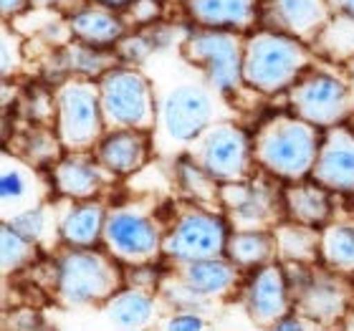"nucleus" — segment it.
Wrapping results in <instances>:
<instances>
[{
  "mask_svg": "<svg viewBox=\"0 0 354 331\" xmlns=\"http://www.w3.org/2000/svg\"><path fill=\"white\" fill-rule=\"evenodd\" d=\"M322 140V126L296 117L294 111L273 114L253 137V157L256 164H261L273 177L299 182L311 177Z\"/></svg>",
  "mask_w": 354,
  "mask_h": 331,
  "instance_id": "f257e3e1",
  "label": "nucleus"
},
{
  "mask_svg": "<svg viewBox=\"0 0 354 331\" xmlns=\"http://www.w3.org/2000/svg\"><path fill=\"white\" fill-rule=\"evenodd\" d=\"M314 64L309 44L279 30H259L245 36L243 82L251 91L263 96L283 94L299 82L304 71Z\"/></svg>",
  "mask_w": 354,
  "mask_h": 331,
  "instance_id": "f03ea898",
  "label": "nucleus"
},
{
  "mask_svg": "<svg viewBox=\"0 0 354 331\" xmlns=\"http://www.w3.org/2000/svg\"><path fill=\"white\" fill-rule=\"evenodd\" d=\"M117 263L94 248H68L56 261V294L66 306L109 301L124 283Z\"/></svg>",
  "mask_w": 354,
  "mask_h": 331,
  "instance_id": "7ed1b4c3",
  "label": "nucleus"
},
{
  "mask_svg": "<svg viewBox=\"0 0 354 331\" xmlns=\"http://www.w3.org/2000/svg\"><path fill=\"white\" fill-rule=\"evenodd\" d=\"M243 48L245 36L238 30L198 26L185 36L183 56L203 68L210 88L223 96H241L248 88L243 82Z\"/></svg>",
  "mask_w": 354,
  "mask_h": 331,
  "instance_id": "20e7f679",
  "label": "nucleus"
},
{
  "mask_svg": "<svg viewBox=\"0 0 354 331\" xmlns=\"http://www.w3.org/2000/svg\"><path fill=\"white\" fill-rule=\"evenodd\" d=\"M286 94L288 109L322 129L344 124L354 114V84L329 71H304Z\"/></svg>",
  "mask_w": 354,
  "mask_h": 331,
  "instance_id": "39448f33",
  "label": "nucleus"
},
{
  "mask_svg": "<svg viewBox=\"0 0 354 331\" xmlns=\"http://www.w3.org/2000/svg\"><path fill=\"white\" fill-rule=\"evenodd\" d=\"M99 82L104 122L117 129H145L152 132L157 124L152 86L134 68H111Z\"/></svg>",
  "mask_w": 354,
  "mask_h": 331,
  "instance_id": "423d86ee",
  "label": "nucleus"
},
{
  "mask_svg": "<svg viewBox=\"0 0 354 331\" xmlns=\"http://www.w3.org/2000/svg\"><path fill=\"white\" fill-rule=\"evenodd\" d=\"M104 111L99 99V82L68 79L56 91V134L66 149L82 152L102 140Z\"/></svg>",
  "mask_w": 354,
  "mask_h": 331,
  "instance_id": "0eeeda50",
  "label": "nucleus"
},
{
  "mask_svg": "<svg viewBox=\"0 0 354 331\" xmlns=\"http://www.w3.org/2000/svg\"><path fill=\"white\" fill-rule=\"evenodd\" d=\"M190 157L221 185L248 180L253 162H256L253 140L241 126L230 124V122H218V124L207 126L205 132L192 142Z\"/></svg>",
  "mask_w": 354,
  "mask_h": 331,
  "instance_id": "6e6552de",
  "label": "nucleus"
},
{
  "mask_svg": "<svg viewBox=\"0 0 354 331\" xmlns=\"http://www.w3.org/2000/svg\"><path fill=\"white\" fill-rule=\"evenodd\" d=\"M228 223L221 215L207 213L203 207H185L183 215L165 233L162 256L175 261H203L221 258L228 250Z\"/></svg>",
  "mask_w": 354,
  "mask_h": 331,
  "instance_id": "1a4fd4ad",
  "label": "nucleus"
},
{
  "mask_svg": "<svg viewBox=\"0 0 354 331\" xmlns=\"http://www.w3.org/2000/svg\"><path fill=\"white\" fill-rule=\"evenodd\" d=\"M165 233L155 218L137 210H111L104 225V243L122 263L147 265L162 253Z\"/></svg>",
  "mask_w": 354,
  "mask_h": 331,
  "instance_id": "9d476101",
  "label": "nucleus"
},
{
  "mask_svg": "<svg viewBox=\"0 0 354 331\" xmlns=\"http://www.w3.org/2000/svg\"><path fill=\"white\" fill-rule=\"evenodd\" d=\"M213 122V99L200 84H180L162 99L157 124L175 144H190Z\"/></svg>",
  "mask_w": 354,
  "mask_h": 331,
  "instance_id": "9b49d317",
  "label": "nucleus"
},
{
  "mask_svg": "<svg viewBox=\"0 0 354 331\" xmlns=\"http://www.w3.org/2000/svg\"><path fill=\"white\" fill-rule=\"evenodd\" d=\"M221 200L228 207L233 225L238 230H266L279 225V213H286L283 192L281 198L263 182H225L221 185Z\"/></svg>",
  "mask_w": 354,
  "mask_h": 331,
  "instance_id": "f8f14e48",
  "label": "nucleus"
},
{
  "mask_svg": "<svg viewBox=\"0 0 354 331\" xmlns=\"http://www.w3.org/2000/svg\"><path fill=\"white\" fill-rule=\"evenodd\" d=\"M332 15L334 8L329 0H263L261 6V23L309 46H314Z\"/></svg>",
  "mask_w": 354,
  "mask_h": 331,
  "instance_id": "ddd939ff",
  "label": "nucleus"
},
{
  "mask_svg": "<svg viewBox=\"0 0 354 331\" xmlns=\"http://www.w3.org/2000/svg\"><path fill=\"white\" fill-rule=\"evenodd\" d=\"M48 195L46 177L38 175L36 164L18 155L3 152L0 160V210L3 220H13L15 215L26 213L30 207L44 205Z\"/></svg>",
  "mask_w": 354,
  "mask_h": 331,
  "instance_id": "4468645a",
  "label": "nucleus"
},
{
  "mask_svg": "<svg viewBox=\"0 0 354 331\" xmlns=\"http://www.w3.org/2000/svg\"><path fill=\"white\" fill-rule=\"evenodd\" d=\"M311 180L324 185L326 190L354 195V129L337 124L324 132Z\"/></svg>",
  "mask_w": 354,
  "mask_h": 331,
  "instance_id": "2eb2a0df",
  "label": "nucleus"
},
{
  "mask_svg": "<svg viewBox=\"0 0 354 331\" xmlns=\"http://www.w3.org/2000/svg\"><path fill=\"white\" fill-rule=\"evenodd\" d=\"M245 306L248 314L259 326H271L276 329L281 319L291 314V288H288V278L283 265L279 263H266L261 265L256 276L248 283L245 291Z\"/></svg>",
  "mask_w": 354,
  "mask_h": 331,
  "instance_id": "dca6fc26",
  "label": "nucleus"
},
{
  "mask_svg": "<svg viewBox=\"0 0 354 331\" xmlns=\"http://www.w3.org/2000/svg\"><path fill=\"white\" fill-rule=\"evenodd\" d=\"M109 177H114L99 160H86L82 155L61 157L53 164L51 172V190H56L61 198L76 200H94L102 195Z\"/></svg>",
  "mask_w": 354,
  "mask_h": 331,
  "instance_id": "f3484780",
  "label": "nucleus"
},
{
  "mask_svg": "<svg viewBox=\"0 0 354 331\" xmlns=\"http://www.w3.org/2000/svg\"><path fill=\"white\" fill-rule=\"evenodd\" d=\"M185 10L195 26L251 33L261 21L259 0H185Z\"/></svg>",
  "mask_w": 354,
  "mask_h": 331,
  "instance_id": "a211bd4d",
  "label": "nucleus"
},
{
  "mask_svg": "<svg viewBox=\"0 0 354 331\" xmlns=\"http://www.w3.org/2000/svg\"><path fill=\"white\" fill-rule=\"evenodd\" d=\"M149 144H152V140L145 129H117L99 142L96 160L109 169L111 175H134L147 164Z\"/></svg>",
  "mask_w": 354,
  "mask_h": 331,
  "instance_id": "6ab92c4d",
  "label": "nucleus"
},
{
  "mask_svg": "<svg viewBox=\"0 0 354 331\" xmlns=\"http://www.w3.org/2000/svg\"><path fill=\"white\" fill-rule=\"evenodd\" d=\"M352 299L337 278L326 276H311L299 291H296V311L314 321H337L347 316Z\"/></svg>",
  "mask_w": 354,
  "mask_h": 331,
  "instance_id": "aec40b11",
  "label": "nucleus"
},
{
  "mask_svg": "<svg viewBox=\"0 0 354 331\" xmlns=\"http://www.w3.org/2000/svg\"><path fill=\"white\" fill-rule=\"evenodd\" d=\"M68 30H71V36H74L76 41L96 46V48L117 46L127 33L124 21L114 13V8L99 6V3L76 10V13L68 18Z\"/></svg>",
  "mask_w": 354,
  "mask_h": 331,
  "instance_id": "412c9836",
  "label": "nucleus"
},
{
  "mask_svg": "<svg viewBox=\"0 0 354 331\" xmlns=\"http://www.w3.org/2000/svg\"><path fill=\"white\" fill-rule=\"evenodd\" d=\"M106 210L102 202L94 200H76L68 207L59 223L61 240L68 248H94L104 240V225H106Z\"/></svg>",
  "mask_w": 354,
  "mask_h": 331,
  "instance_id": "4be33fe9",
  "label": "nucleus"
},
{
  "mask_svg": "<svg viewBox=\"0 0 354 331\" xmlns=\"http://www.w3.org/2000/svg\"><path fill=\"white\" fill-rule=\"evenodd\" d=\"M283 205H286V215L291 220L311 225V228H326L332 220L329 190L317 180H311V182L299 180V182L288 185L283 190Z\"/></svg>",
  "mask_w": 354,
  "mask_h": 331,
  "instance_id": "5701e85b",
  "label": "nucleus"
},
{
  "mask_svg": "<svg viewBox=\"0 0 354 331\" xmlns=\"http://www.w3.org/2000/svg\"><path fill=\"white\" fill-rule=\"evenodd\" d=\"M183 281L192 291L205 299L225 296L238 283V265L225 258H203V261H185Z\"/></svg>",
  "mask_w": 354,
  "mask_h": 331,
  "instance_id": "b1692460",
  "label": "nucleus"
},
{
  "mask_svg": "<svg viewBox=\"0 0 354 331\" xmlns=\"http://www.w3.org/2000/svg\"><path fill=\"white\" fill-rule=\"evenodd\" d=\"M104 314L114 326L145 329L155 321V301L145 288H122L104 301Z\"/></svg>",
  "mask_w": 354,
  "mask_h": 331,
  "instance_id": "393cba45",
  "label": "nucleus"
},
{
  "mask_svg": "<svg viewBox=\"0 0 354 331\" xmlns=\"http://www.w3.org/2000/svg\"><path fill=\"white\" fill-rule=\"evenodd\" d=\"M304 223H279L273 228L276 253L288 263H314L322 256V233Z\"/></svg>",
  "mask_w": 354,
  "mask_h": 331,
  "instance_id": "a878e982",
  "label": "nucleus"
},
{
  "mask_svg": "<svg viewBox=\"0 0 354 331\" xmlns=\"http://www.w3.org/2000/svg\"><path fill=\"white\" fill-rule=\"evenodd\" d=\"M225 256L238 268H261L276 256V238L268 230H236L228 238Z\"/></svg>",
  "mask_w": 354,
  "mask_h": 331,
  "instance_id": "bb28decb",
  "label": "nucleus"
},
{
  "mask_svg": "<svg viewBox=\"0 0 354 331\" xmlns=\"http://www.w3.org/2000/svg\"><path fill=\"white\" fill-rule=\"evenodd\" d=\"M314 51L334 64H349L354 59V18L334 13L314 41Z\"/></svg>",
  "mask_w": 354,
  "mask_h": 331,
  "instance_id": "cd10ccee",
  "label": "nucleus"
},
{
  "mask_svg": "<svg viewBox=\"0 0 354 331\" xmlns=\"http://www.w3.org/2000/svg\"><path fill=\"white\" fill-rule=\"evenodd\" d=\"M322 261L337 273H354V220L332 223L322 230Z\"/></svg>",
  "mask_w": 354,
  "mask_h": 331,
  "instance_id": "c85d7f7f",
  "label": "nucleus"
},
{
  "mask_svg": "<svg viewBox=\"0 0 354 331\" xmlns=\"http://www.w3.org/2000/svg\"><path fill=\"white\" fill-rule=\"evenodd\" d=\"M64 61H66L68 71H74L76 76L102 79L106 71H111V68H117L122 64V56L117 51H106V48H96V46L76 41L64 51Z\"/></svg>",
  "mask_w": 354,
  "mask_h": 331,
  "instance_id": "c756f323",
  "label": "nucleus"
},
{
  "mask_svg": "<svg viewBox=\"0 0 354 331\" xmlns=\"http://www.w3.org/2000/svg\"><path fill=\"white\" fill-rule=\"evenodd\" d=\"M0 243H3V273L6 276L26 268L38 256V243H33L30 238L18 233L10 223H3V238H0Z\"/></svg>",
  "mask_w": 354,
  "mask_h": 331,
  "instance_id": "7c9ffc66",
  "label": "nucleus"
},
{
  "mask_svg": "<svg viewBox=\"0 0 354 331\" xmlns=\"http://www.w3.org/2000/svg\"><path fill=\"white\" fill-rule=\"evenodd\" d=\"M61 149H66V147H64V142L59 140V134L46 132V129H36V132H28L23 137V147L18 157L28 160L30 164L59 162Z\"/></svg>",
  "mask_w": 354,
  "mask_h": 331,
  "instance_id": "2f4dec72",
  "label": "nucleus"
},
{
  "mask_svg": "<svg viewBox=\"0 0 354 331\" xmlns=\"http://www.w3.org/2000/svg\"><path fill=\"white\" fill-rule=\"evenodd\" d=\"M177 172H180V180H183L185 190L190 192L192 198L200 200H215L221 198V182L210 177L205 169L200 167L192 157H183L177 162Z\"/></svg>",
  "mask_w": 354,
  "mask_h": 331,
  "instance_id": "473e14b6",
  "label": "nucleus"
},
{
  "mask_svg": "<svg viewBox=\"0 0 354 331\" xmlns=\"http://www.w3.org/2000/svg\"><path fill=\"white\" fill-rule=\"evenodd\" d=\"M46 205H36L26 210V213L15 215L13 220H3V223H10L18 233H23L26 238H30L33 243H41L44 240V233H46Z\"/></svg>",
  "mask_w": 354,
  "mask_h": 331,
  "instance_id": "72a5a7b5",
  "label": "nucleus"
},
{
  "mask_svg": "<svg viewBox=\"0 0 354 331\" xmlns=\"http://www.w3.org/2000/svg\"><path fill=\"white\" fill-rule=\"evenodd\" d=\"M152 46L157 48L155 41L149 36H145V33H140V36H124L117 44V53L127 64H142L152 53Z\"/></svg>",
  "mask_w": 354,
  "mask_h": 331,
  "instance_id": "f704fd0d",
  "label": "nucleus"
},
{
  "mask_svg": "<svg viewBox=\"0 0 354 331\" xmlns=\"http://www.w3.org/2000/svg\"><path fill=\"white\" fill-rule=\"evenodd\" d=\"M21 66V38L3 26V79H10Z\"/></svg>",
  "mask_w": 354,
  "mask_h": 331,
  "instance_id": "c9c22d12",
  "label": "nucleus"
},
{
  "mask_svg": "<svg viewBox=\"0 0 354 331\" xmlns=\"http://www.w3.org/2000/svg\"><path fill=\"white\" fill-rule=\"evenodd\" d=\"M205 321L195 314V311H183V314H175L172 319H167L165 321V329H190V331H195V329H205Z\"/></svg>",
  "mask_w": 354,
  "mask_h": 331,
  "instance_id": "e433bc0d",
  "label": "nucleus"
},
{
  "mask_svg": "<svg viewBox=\"0 0 354 331\" xmlns=\"http://www.w3.org/2000/svg\"><path fill=\"white\" fill-rule=\"evenodd\" d=\"M0 6H3V21H10L13 15H21L28 10L30 0H3Z\"/></svg>",
  "mask_w": 354,
  "mask_h": 331,
  "instance_id": "4c0bfd02",
  "label": "nucleus"
},
{
  "mask_svg": "<svg viewBox=\"0 0 354 331\" xmlns=\"http://www.w3.org/2000/svg\"><path fill=\"white\" fill-rule=\"evenodd\" d=\"M334 8V13H344L349 18H354V0H329Z\"/></svg>",
  "mask_w": 354,
  "mask_h": 331,
  "instance_id": "58836bf2",
  "label": "nucleus"
},
{
  "mask_svg": "<svg viewBox=\"0 0 354 331\" xmlns=\"http://www.w3.org/2000/svg\"><path fill=\"white\" fill-rule=\"evenodd\" d=\"M91 3H99V6H106V8H127L140 3V0H91Z\"/></svg>",
  "mask_w": 354,
  "mask_h": 331,
  "instance_id": "ea45409f",
  "label": "nucleus"
},
{
  "mask_svg": "<svg viewBox=\"0 0 354 331\" xmlns=\"http://www.w3.org/2000/svg\"><path fill=\"white\" fill-rule=\"evenodd\" d=\"M61 0H30V6L36 8H51V6H59Z\"/></svg>",
  "mask_w": 354,
  "mask_h": 331,
  "instance_id": "a19ab883",
  "label": "nucleus"
},
{
  "mask_svg": "<svg viewBox=\"0 0 354 331\" xmlns=\"http://www.w3.org/2000/svg\"><path fill=\"white\" fill-rule=\"evenodd\" d=\"M344 326H347V329H354V303L349 306L347 316H344Z\"/></svg>",
  "mask_w": 354,
  "mask_h": 331,
  "instance_id": "79ce46f5",
  "label": "nucleus"
},
{
  "mask_svg": "<svg viewBox=\"0 0 354 331\" xmlns=\"http://www.w3.org/2000/svg\"><path fill=\"white\" fill-rule=\"evenodd\" d=\"M347 66H349V71H352V74H354V59H352V61H349Z\"/></svg>",
  "mask_w": 354,
  "mask_h": 331,
  "instance_id": "37998d69",
  "label": "nucleus"
},
{
  "mask_svg": "<svg viewBox=\"0 0 354 331\" xmlns=\"http://www.w3.org/2000/svg\"><path fill=\"white\" fill-rule=\"evenodd\" d=\"M349 122H352V124H354V114H352V117H349ZM352 129H354V126H352Z\"/></svg>",
  "mask_w": 354,
  "mask_h": 331,
  "instance_id": "c03bdc74",
  "label": "nucleus"
}]
</instances>
